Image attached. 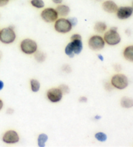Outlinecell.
Wrapping results in <instances>:
<instances>
[{"label":"cell","instance_id":"2","mask_svg":"<svg viewBox=\"0 0 133 147\" xmlns=\"http://www.w3.org/2000/svg\"><path fill=\"white\" fill-rule=\"evenodd\" d=\"M104 40L107 44L110 45H116L121 42V37L117 32V27H112L111 29L105 32L104 35Z\"/></svg>","mask_w":133,"mask_h":147},{"label":"cell","instance_id":"11","mask_svg":"<svg viewBox=\"0 0 133 147\" xmlns=\"http://www.w3.org/2000/svg\"><path fill=\"white\" fill-rule=\"evenodd\" d=\"M20 138L16 131L14 130H9L4 134L3 141L7 144H14L19 141Z\"/></svg>","mask_w":133,"mask_h":147},{"label":"cell","instance_id":"1","mask_svg":"<svg viewBox=\"0 0 133 147\" xmlns=\"http://www.w3.org/2000/svg\"><path fill=\"white\" fill-rule=\"evenodd\" d=\"M83 50V42L82 39L72 40L66 45L65 53L69 57L73 58L75 55L80 54Z\"/></svg>","mask_w":133,"mask_h":147},{"label":"cell","instance_id":"28","mask_svg":"<svg viewBox=\"0 0 133 147\" xmlns=\"http://www.w3.org/2000/svg\"><path fill=\"white\" fill-rule=\"evenodd\" d=\"M3 102H2L1 100H0V110H1V109H2V108H3Z\"/></svg>","mask_w":133,"mask_h":147},{"label":"cell","instance_id":"13","mask_svg":"<svg viewBox=\"0 0 133 147\" xmlns=\"http://www.w3.org/2000/svg\"><path fill=\"white\" fill-rule=\"evenodd\" d=\"M55 10L58 16H60L62 17H65L68 16L70 12V7L67 5H60L57 6Z\"/></svg>","mask_w":133,"mask_h":147},{"label":"cell","instance_id":"10","mask_svg":"<svg viewBox=\"0 0 133 147\" xmlns=\"http://www.w3.org/2000/svg\"><path fill=\"white\" fill-rule=\"evenodd\" d=\"M117 17L119 20H126L132 16L133 13V8L131 7H121L117 9Z\"/></svg>","mask_w":133,"mask_h":147},{"label":"cell","instance_id":"29","mask_svg":"<svg viewBox=\"0 0 133 147\" xmlns=\"http://www.w3.org/2000/svg\"><path fill=\"white\" fill-rule=\"evenodd\" d=\"M9 112H11L10 113H13V110H12V109H8V110H7V113H9Z\"/></svg>","mask_w":133,"mask_h":147},{"label":"cell","instance_id":"19","mask_svg":"<svg viewBox=\"0 0 133 147\" xmlns=\"http://www.w3.org/2000/svg\"><path fill=\"white\" fill-rule=\"evenodd\" d=\"M35 53V59L37 60L38 62H42L44 61L45 57H46V56H45L44 53L42 51H37Z\"/></svg>","mask_w":133,"mask_h":147},{"label":"cell","instance_id":"27","mask_svg":"<svg viewBox=\"0 0 133 147\" xmlns=\"http://www.w3.org/2000/svg\"><path fill=\"white\" fill-rule=\"evenodd\" d=\"M3 86H4V84L3 82H2L1 80H0V90H1L3 88Z\"/></svg>","mask_w":133,"mask_h":147},{"label":"cell","instance_id":"7","mask_svg":"<svg viewBox=\"0 0 133 147\" xmlns=\"http://www.w3.org/2000/svg\"><path fill=\"white\" fill-rule=\"evenodd\" d=\"M58 15L56 10L53 8H47L41 13V18L43 21L48 23L55 22L58 18Z\"/></svg>","mask_w":133,"mask_h":147},{"label":"cell","instance_id":"24","mask_svg":"<svg viewBox=\"0 0 133 147\" xmlns=\"http://www.w3.org/2000/svg\"><path fill=\"white\" fill-rule=\"evenodd\" d=\"M9 1V0H0V7L7 5Z\"/></svg>","mask_w":133,"mask_h":147},{"label":"cell","instance_id":"22","mask_svg":"<svg viewBox=\"0 0 133 147\" xmlns=\"http://www.w3.org/2000/svg\"><path fill=\"white\" fill-rule=\"evenodd\" d=\"M58 88H59L61 92H62V94H67V93L70 92V88H69L68 86L66 85L62 84L59 86Z\"/></svg>","mask_w":133,"mask_h":147},{"label":"cell","instance_id":"17","mask_svg":"<svg viewBox=\"0 0 133 147\" xmlns=\"http://www.w3.org/2000/svg\"><path fill=\"white\" fill-rule=\"evenodd\" d=\"M48 137L46 134H40V135L38 136V146L40 147L44 146L45 142L48 141Z\"/></svg>","mask_w":133,"mask_h":147},{"label":"cell","instance_id":"4","mask_svg":"<svg viewBox=\"0 0 133 147\" xmlns=\"http://www.w3.org/2000/svg\"><path fill=\"white\" fill-rule=\"evenodd\" d=\"M72 25L68 19L60 18L57 20L55 23V29L60 33H67L72 29Z\"/></svg>","mask_w":133,"mask_h":147},{"label":"cell","instance_id":"6","mask_svg":"<svg viewBox=\"0 0 133 147\" xmlns=\"http://www.w3.org/2000/svg\"><path fill=\"white\" fill-rule=\"evenodd\" d=\"M20 48L22 52L25 54L31 55L37 51V44L35 41L31 39H25L20 44Z\"/></svg>","mask_w":133,"mask_h":147},{"label":"cell","instance_id":"14","mask_svg":"<svg viewBox=\"0 0 133 147\" xmlns=\"http://www.w3.org/2000/svg\"><path fill=\"white\" fill-rule=\"evenodd\" d=\"M124 56L128 61L133 62V45H130L125 48L124 52Z\"/></svg>","mask_w":133,"mask_h":147},{"label":"cell","instance_id":"3","mask_svg":"<svg viewBox=\"0 0 133 147\" xmlns=\"http://www.w3.org/2000/svg\"><path fill=\"white\" fill-rule=\"evenodd\" d=\"M16 39V33L12 27L4 28L0 31V41L5 44L14 42Z\"/></svg>","mask_w":133,"mask_h":147},{"label":"cell","instance_id":"15","mask_svg":"<svg viewBox=\"0 0 133 147\" xmlns=\"http://www.w3.org/2000/svg\"><path fill=\"white\" fill-rule=\"evenodd\" d=\"M121 105L125 108H130L133 106V99L129 97H123L121 100Z\"/></svg>","mask_w":133,"mask_h":147},{"label":"cell","instance_id":"31","mask_svg":"<svg viewBox=\"0 0 133 147\" xmlns=\"http://www.w3.org/2000/svg\"><path fill=\"white\" fill-rule=\"evenodd\" d=\"M132 8H133V7H132Z\"/></svg>","mask_w":133,"mask_h":147},{"label":"cell","instance_id":"5","mask_svg":"<svg viewBox=\"0 0 133 147\" xmlns=\"http://www.w3.org/2000/svg\"><path fill=\"white\" fill-rule=\"evenodd\" d=\"M112 86L119 90H124L129 84L127 77L125 75L117 74L114 75L111 79Z\"/></svg>","mask_w":133,"mask_h":147},{"label":"cell","instance_id":"9","mask_svg":"<svg viewBox=\"0 0 133 147\" xmlns=\"http://www.w3.org/2000/svg\"><path fill=\"white\" fill-rule=\"evenodd\" d=\"M62 93L59 88H52L48 90L47 97L52 102H58L62 99Z\"/></svg>","mask_w":133,"mask_h":147},{"label":"cell","instance_id":"25","mask_svg":"<svg viewBox=\"0 0 133 147\" xmlns=\"http://www.w3.org/2000/svg\"><path fill=\"white\" fill-rule=\"evenodd\" d=\"M53 2L55 4H60L62 3L63 0H52Z\"/></svg>","mask_w":133,"mask_h":147},{"label":"cell","instance_id":"8","mask_svg":"<svg viewBox=\"0 0 133 147\" xmlns=\"http://www.w3.org/2000/svg\"><path fill=\"white\" fill-rule=\"evenodd\" d=\"M105 40L100 36L95 35L92 36L88 41L89 47L94 51H99L105 47Z\"/></svg>","mask_w":133,"mask_h":147},{"label":"cell","instance_id":"16","mask_svg":"<svg viewBox=\"0 0 133 147\" xmlns=\"http://www.w3.org/2000/svg\"><path fill=\"white\" fill-rule=\"evenodd\" d=\"M107 25L104 22H97L94 26V30L98 33H103L107 30Z\"/></svg>","mask_w":133,"mask_h":147},{"label":"cell","instance_id":"21","mask_svg":"<svg viewBox=\"0 0 133 147\" xmlns=\"http://www.w3.org/2000/svg\"><path fill=\"white\" fill-rule=\"evenodd\" d=\"M95 138L98 139V141L101 142L105 141L107 139V136L103 132H98L95 135Z\"/></svg>","mask_w":133,"mask_h":147},{"label":"cell","instance_id":"26","mask_svg":"<svg viewBox=\"0 0 133 147\" xmlns=\"http://www.w3.org/2000/svg\"><path fill=\"white\" fill-rule=\"evenodd\" d=\"M79 100H80V102H86L87 101V98L84 97H81L80 98V99H79Z\"/></svg>","mask_w":133,"mask_h":147},{"label":"cell","instance_id":"23","mask_svg":"<svg viewBox=\"0 0 133 147\" xmlns=\"http://www.w3.org/2000/svg\"><path fill=\"white\" fill-rule=\"evenodd\" d=\"M68 20L70 22L73 27L75 26L77 24V18H70L68 19Z\"/></svg>","mask_w":133,"mask_h":147},{"label":"cell","instance_id":"20","mask_svg":"<svg viewBox=\"0 0 133 147\" xmlns=\"http://www.w3.org/2000/svg\"><path fill=\"white\" fill-rule=\"evenodd\" d=\"M31 3L33 7L37 9H42L44 7V2L43 0H31Z\"/></svg>","mask_w":133,"mask_h":147},{"label":"cell","instance_id":"12","mask_svg":"<svg viewBox=\"0 0 133 147\" xmlns=\"http://www.w3.org/2000/svg\"><path fill=\"white\" fill-rule=\"evenodd\" d=\"M102 7H103V9L105 11L109 12V13L116 12L117 9H118L116 3L112 0H107V1L103 2Z\"/></svg>","mask_w":133,"mask_h":147},{"label":"cell","instance_id":"30","mask_svg":"<svg viewBox=\"0 0 133 147\" xmlns=\"http://www.w3.org/2000/svg\"><path fill=\"white\" fill-rule=\"evenodd\" d=\"M98 57H99V58H100V59H101V60H102V61H103V58L101 57V55H99L98 56Z\"/></svg>","mask_w":133,"mask_h":147},{"label":"cell","instance_id":"18","mask_svg":"<svg viewBox=\"0 0 133 147\" xmlns=\"http://www.w3.org/2000/svg\"><path fill=\"white\" fill-rule=\"evenodd\" d=\"M31 87L33 92H37L40 90V84L37 80L32 79L31 80Z\"/></svg>","mask_w":133,"mask_h":147}]
</instances>
